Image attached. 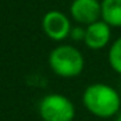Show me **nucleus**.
Segmentation results:
<instances>
[{
    "label": "nucleus",
    "mask_w": 121,
    "mask_h": 121,
    "mask_svg": "<svg viewBox=\"0 0 121 121\" xmlns=\"http://www.w3.org/2000/svg\"><path fill=\"white\" fill-rule=\"evenodd\" d=\"M82 101L86 110L99 118H110L120 113L121 97L113 86L106 83L89 85L83 94Z\"/></svg>",
    "instance_id": "1"
},
{
    "label": "nucleus",
    "mask_w": 121,
    "mask_h": 121,
    "mask_svg": "<svg viewBox=\"0 0 121 121\" xmlns=\"http://www.w3.org/2000/svg\"><path fill=\"white\" fill-rule=\"evenodd\" d=\"M51 70L63 79H72L79 76L85 69L83 54L73 45L60 44L55 47L48 56Z\"/></svg>",
    "instance_id": "2"
},
{
    "label": "nucleus",
    "mask_w": 121,
    "mask_h": 121,
    "mask_svg": "<svg viewBox=\"0 0 121 121\" xmlns=\"http://www.w3.org/2000/svg\"><path fill=\"white\" fill-rule=\"evenodd\" d=\"M38 113L44 121H73L75 106L72 100L59 93H51L41 99Z\"/></svg>",
    "instance_id": "3"
},
{
    "label": "nucleus",
    "mask_w": 121,
    "mask_h": 121,
    "mask_svg": "<svg viewBox=\"0 0 121 121\" xmlns=\"http://www.w3.org/2000/svg\"><path fill=\"white\" fill-rule=\"evenodd\" d=\"M72 23L66 14L58 10H51L42 17V31L52 41H63L70 35Z\"/></svg>",
    "instance_id": "4"
},
{
    "label": "nucleus",
    "mask_w": 121,
    "mask_h": 121,
    "mask_svg": "<svg viewBox=\"0 0 121 121\" xmlns=\"http://www.w3.org/2000/svg\"><path fill=\"white\" fill-rule=\"evenodd\" d=\"M72 20L83 27L101 20V1L99 0H73L69 7Z\"/></svg>",
    "instance_id": "5"
},
{
    "label": "nucleus",
    "mask_w": 121,
    "mask_h": 121,
    "mask_svg": "<svg viewBox=\"0 0 121 121\" xmlns=\"http://www.w3.org/2000/svg\"><path fill=\"white\" fill-rule=\"evenodd\" d=\"M110 39H111V27L103 20H99L86 27V35L83 42L89 49L93 51L103 49L110 44Z\"/></svg>",
    "instance_id": "6"
},
{
    "label": "nucleus",
    "mask_w": 121,
    "mask_h": 121,
    "mask_svg": "<svg viewBox=\"0 0 121 121\" xmlns=\"http://www.w3.org/2000/svg\"><path fill=\"white\" fill-rule=\"evenodd\" d=\"M101 20L110 27H121V0H101Z\"/></svg>",
    "instance_id": "7"
},
{
    "label": "nucleus",
    "mask_w": 121,
    "mask_h": 121,
    "mask_svg": "<svg viewBox=\"0 0 121 121\" xmlns=\"http://www.w3.org/2000/svg\"><path fill=\"white\" fill-rule=\"evenodd\" d=\"M107 58H108V63L111 69L116 73L121 75V37H118L116 41L111 42Z\"/></svg>",
    "instance_id": "8"
},
{
    "label": "nucleus",
    "mask_w": 121,
    "mask_h": 121,
    "mask_svg": "<svg viewBox=\"0 0 121 121\" xmlns=\"http://www.w3.org/2000/svg\"><path fill=\"white\" fill-rule=\"evenodd\" d=\"M85 35H86V27L78 24V26L72 27L69 37H70L73 41H85Z\"/></svg>",
    "instance_id": "9"
},
{
    "label": "nucleus",
    "mask_w": 121,
    "mask_h": 121,
    "mask_svg": "<svg viewBox=\"0 0 121 121\" xmlns=\"http://www.w3.org/2000/svg\"><path fill=\"white\" fill-rule=\"evenodd\" d=\"M116 121H121V113L117 114V117H116Z\"/></svg>",
    "instance_id": "10"
}]
</instances>
